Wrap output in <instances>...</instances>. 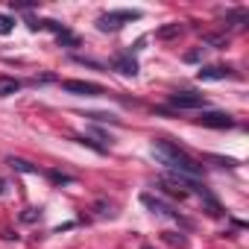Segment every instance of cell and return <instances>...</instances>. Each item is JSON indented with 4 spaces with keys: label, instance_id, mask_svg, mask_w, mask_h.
Segmentation results:
<instances>
[{
    "label": "cell",
    "instance_id": "5",
    "mask_svg": "<svg viewBox=\"0 0 249 249\" xmlns=\"http://www.w3.org/2000/svg\"><path fill=\"white\" fill-rule=\"evenodd\" d=\"M62 88H65L68 94H79V97H100V94H103V85L85 82V79H65Z\"/></svg>",
    "mask_w": 249,
    "mask_h": 249
},
{
    "label": "cell",
    "instance_id": "3",
    "mask_svg": "<svg viewBox=\"0 0 249 249\" xmlns=\"http://www.w3.org/2000/svg\"><path fill=\"white\" fill-rule=\"evenodd\" d=\"M167 103H170L173 108H179V111H188V108H205V97L196 94V91H179V94H170Z\"/></svg>",
    "mask_w": 249,
    "mask_h": 249
},
{
    "label": "cell",
    "instance_id": "4",
    "mask_svg": "<svg viewBox=\"0 0 249 249\" xmlns=\"http://www.w3.org/2000/svg\"><path fill=\"white\" fill-rule=\"evenodd\" d=\"M141 205H144V208H150L156 217H164V220H179V214L173 211V205H170V202H164L161 196H153V194H141Z\"/></svg>",
    "mask_w": 249,
    "mask_h": 249
},
{
    "label": "cell",
    "instance_id": "8",
    "mask_svg": "<svg viewBox=\"0 0 249 249\" xmlns=\"http://www.w3.org/2000/svg\"><path fill=\"white\" fill-rule=\"evenodd\" d=\"M231 71L229 68H220V65H208V68H199L196 71V79L199 82H220V79H229Z\"/></svg>",
    "mask_w": 249,
    "mask_h": 249
},
{
    "label": "cell",
    "instance_id": "14",
    "mask_svg": "<svg viewBox=\"0 0 249 249\" xmlns=\"http://www.w3.org/2000/svg\"><path fill=\"white\" fill-rule=\"evenodd\" d=\"M50 179H53L56 185H68V182H71V176H62V173H50Z\"/></svg>",
    "mask_w": 249,
    "mask_h": 249
},
{
    "label": "cell",
    "instance_id": "2",
    "mask_svg": "<svg viewBox=\"0 0 249 249\" xmlns=\"http://www.w3.org/2000/svg\"><path fill=\"white\" fill-rule=\"evenodd\" d=\"M141 12L138 9H117V12H103L97 18V30L100 33H117L123 30V24H129V21H138Z\"/></svg>",
    "mask_w": 249,
    "mask_h": 249
},
{
    "label": "cell",
    "instance_id": "7",
    "mask_svg": "<svg viewBox=\"0 0 249 249\" xmlns=\"http://www.w3.org/2000/svg\"><path fill=\"white\" fill-rule=\"evenodd\" d=\"M111 68L120 71L123 76H135V73H138V62H135L132 53H117V56L111 59Z\"/></svg>",
    "mask_w": 249,
    "mask_h": 249
},
{
    "label": "cell",
    "instance_id": "12",
    "mask_svg": "<svg viewBox=\"0 0 249 249\" xmlns=\"http://www.w3.org/2000/svg\"><path fill=\"white\" fill-rule=\"evenodd\" d=\"M179 33H182V24H167V27H161L156 36H159V38H176Z\"/></svg>",
    "mask_w": 249,
    "mask_h": 249
},
{
    "label": "cell",
    "instance_id": "10",
    "mask_svg": "<svg viewBox=\"0 0 249 249\" xmlns=\"http://www.w3.org/2000/svg\"><path fill=\"white\" fill-rule=\"evenodd\" d=\"M6 164H9V167H15L18 173H38V167H36L33 161H27V159H15V156H9V159H6Z\"/></svg>",
    "mask_w": 249,
    "mask_h": 249
},
{
    "label": "cell",
    "instance_id": "9",
    "mask_svg": "<svg viewBox=\"0 0 249 249\" xmlns=\"http://www.w3.org/2000/svg\"><path fill=\"white\" fill-rule=\"evenodd\" d=\"M15 91H21V79H12V76H0V97H12Z\"/></svg>",
    "mask_w": 249,
    "mask_h": 249
},
{
    "label": "cell",
    "instance_id": "15",
    "mask_svg": "<svg viewBox=\"0 0 249 249\" xmlns=\"http://www.w3.org/2000/svg\"><path fill=\"white\" fill-rule=\"evenodd\" d=\"M3 188H6V182H0V194H3Z\"/></svg>",
    "mask_w": 249,
    "mask_h": 249
},
{
    "label": "cell",
    "instance_id": "6",
    "mask_svg": "<svg viewBox=\"0 0 249 249\" xmlns=\"http://www.w3.org/2000/svg\"><path fill=\"white\" fill-rule=\"evenodd\" d=\"M196 123L211 126V129H231V126H234V117L226 114V111H202V114L196 117Z\"/></svg>",
    "mask_w": 249,
    "mask_h": 249
},
{
    "label": "cell",
    "instance_id": "1",
    "mask_svg": "<svg viewBox=\"0 0 249 249\" xmlns=\"http://www.w3.org/2000/svg\"><path fill=\"white\" fill-rule=\"evenodd\" d=\"M153 156L170 170V173H176V176H185V179H199L202 176V164H196L182 147H176L173 141H164V138H159L156 144H153Z\"/></svg>",
    "mask_w": 249,
    "mask_h": 249
},
{
    "label": "cell",
    "instance_id": "11",
    "mask_svg": "<svg viewBox=\"0 0 249 249\" xmlns=\"http://www.w3.org/2000/svg\"><path fill=\"white\" fill-rule=\"evenodd\" d=\"M56 41H59V44H65V47H79V38H76L71 30H62V33L56 36Z\"/></svg>",
    "mask_w": 249,
    "mask_h": 249
},
{
    "label": "cell",
    "instance_id": "13",
    "mask_svg": "<svg viewBox=\"0 0 249 249\" xmlns=\"http://www.w3.org/2000/svg\"><path fill=\"white\" fill-rule=\"evenodd\" d=\"M15 30V18H9V15H0V36H9Z\"/></svg>",
    "mask_w": 249,
    "mask_h": 249
}]
</instances>
